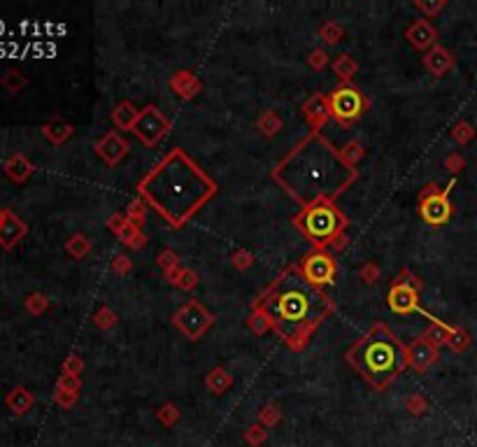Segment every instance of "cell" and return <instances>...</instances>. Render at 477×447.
I'll list each match as a JSON object with an SVG mask.
<instances>
[{
  "label": "cell",
  "mask_w": 477,
  "mask_h": 447,
  "mask_svg": "<svg viewBox=\"0 0 477 447\" xmlns=\"http://www.w3.org/2000/svg\"><path fill=\"white\" fill-rule=\"evenodd\" d=\"M43 306H45V298L40 296V293H33L31 301H28V308H31V312H40V310H43Z\"/></svg>",
  "instance_id": "cell-15"
},
{
  "label": "cell",
  "mask_w": 477,
  "mask_h": 447,
  "mask_svg": "<svg viewBox=\"0 0 477 447\" xmlns=\"http://www.w3.org/2000/svg\"><path fill=\"white\" fill-rule=\"evenodd\" d=\"M422 215H424L426 222L433 224V226L445 224L447 219H449V215H451V205H449L447 196H431V198L424 203Z\"/></svg>",
  "instance_id": "cell-10"
},
{
  "label": "cell",
  "mask_w": 477,
  "mask_h": 447,
  "mask_svg": "<svg viewBox=\"0 0 477 447\" xmlns=\"http://www.w3.org/2000/svg\"><path fill=\"white\" fill-rule=\"evenodd\" d=\"M333 275H336V264H333V259H329L326 254L307 257L305 266H303V277L312 286L333 282Z\"/></svg>",
  "instance_id": "cell-7"
},
{
  "label": "cell",
  "mask_w": 477,
  "mask_h": 447,
  "mask_svg": "<svg viewBox=\"0 0 477 447\" xmlns=\"http://www.w3.org/2000/svg\"><path fill=\"white\" fill-rule=\"evenodd\" d=\"M210 180L180 151L165 158L142 184V193L172 224L184 222L210 196Z\"/></svg>",
  "instance_id": "cell-1"
},
{
  "label": "cell",
  "mask_w": 477,
  "mask_h": 447,
  "mask_svg": "<svg viewBox=\"0 0 477 447\" xmlns=\"http://www.w3.org/2000/svg\"><path fill=\"white\" fill-rule=\"evenodd\" d=\"M284 168H294L300 184L291 193L298 196L303 203L338 193L342 184L349 180L345 163L319 138L307 140L298 154L291 156V161Z\"/></svg>",
  "instance_id": "cell-3"
},
{
  "label": "cell",
  "mask_w": 477,
  "mask_h": 447,
  "mask_svg": "<svg viewBox=\"0 0 477 447\" xmlns=\"http://www.w3.org/2000/svg\"><path fill=\"white\" fill-rule=\"evenodd\" d=\"M23 233H26V224L10 210H0V244L5 249L12 247L23 238Z\"/></svg>",
  "instance_id": "cell-8"
},
{
  "label": "cell",
  "mask_w": 477,
  "mask_h": 447,
  "mask_svg": "<svg viewBox=\"0 0 477 447\" xmlns=\"http://www.w3.org/2000/svg\"><path fill=\"white\" fill-rule=\"evenodd\" d=\"M331 109H333V114H336L338 119L351 122V119H356V117L361 114L363 98H361V94H358L356 89L345 87V89H340V91H336V94H333Z\"/></svg>",
  "instance_id": "cell-6"
},
{
  "label": "cell",
  "mask_w": 477,
  "mask_h": 447,
  "mask_svg": "<svg viewBox=\"0 0 477 447\" xmlns=\"http://www.w3.org/2000/svg\"><path fill=\"white\" fill-rule=\"evenodd\" d=\"M5 173L10 175L12 180L21 182V180H26V177L31 175V163L21 154H14L10 161L5 163Z\"/></svg>",
  "instance_id": "cell-12"
},
{
  "label": "cell",
  "mask_w": 477,
  "mask_h": 447,
  "mask_svg": "<svg viewBox=\"0 0 477 447\" xmlns=\"http://www.w3.org/2000/svg\"><path fill=\"white\" fill-rule=\"evenodd\" d=\"M265 310L284 338H294L324 315L326 303L317 286H312L298 273L289 271L273 286L270 296L265 301Z\"/></svg>",
  "instance_id": "cell-2"
},
{
  "label": "cell",
  "mask_w": 477,
  "mask_h": 447,
  "mask_svg": "<svg viewBox=\"0 0 477 447\" xmlns=\"http://www.w3.org/2000/svg\"><path fill=\"white\" fill-rule=\"evenodd\" d=\"M342 219L336 212V208L331 205H314L309 208L303 217V229L312 240H331L333 235L340 231Z\"/></svg>",
  "instance_id": "cell-5"
},
{
  "label": "cell",
  "mask_w": 477,
  "mask_h": 447,
  "mask_svg": "<svg viewBox=\"0 0 477 447\" xmlns=\"http://www.w3.org/2000/svg\"><path fill=\"white\" fill-rule=\"evenodd\" d=\"M415 303H417V296H415L412 286H407V284L393 286L391 293H389V306L396 310V312H400V315H403V312L412 310Z\"/></svg>",
  "instance_id": "cell-11"
},
{
  "label": "cell",
  "mask_w": 477,
  "mask_h": 447,
  "mask_svg": "<svg viewBox=\"0 0 477 447\" xmlns=\"http://www.w3.org/2000/svg\"><path fill=\"white\" fill-rule=\"evenodd\" d=\"M356 368L371 379L375 387H384L391 382L405 366V350L400 348L396 338H391L387 331L378 328L375 333L366 335L358 343V348L351 354Z\"/></svg>",
  "instance_id": "cell-4"
},
{
  "label": "cell",
  "mask_w": 477,
  "mask_h": 447,
  "mask_svg": "<svg viewBox=\"0 0 477 447\" xmlns=\"http://www.w3.org/2000/svg\"><path fill=\"white\" fill-rule=\"evenodd\" d=\"M7 406H10L16 415H21V412H26L33 406V396H31V392L21 389V387H16V389L7 396Z\"/></svg>",
  "instance_id": "cell-13"
},
{
  "label": "cell",
  "mask_w": 477,
  "mask_h": 447,
  "mask_svg": "<svg viewBox=\"0 0 477 447\" xmlns=\"http://www.w3.org/2000/svg\"><path fill=\"white\" fill-rule=\"evenodd\" d=\"M136 131H138V136L142 140L152 145V142H156L158 138H161V133L165 131V122H163V117L156 112V109H147V112L138 119Z\"/></svg>",
  "instance_id": "cell-9"
},
{
  "label": "cell",
  "mask_w": 477,
  "mask_h": 447,
  "mask_svg": "<svg viewBox=\"0 0 477 447\" xmlns=\"http://www.w3.org/2000/svg\"><path fill=\"white\" fill-rule=\"evenodd\" d=\"M23 84H26V82H23V77L16 70H10V72L3 75V87H7L10 91H19Z\"/></svg>",
  "instance_id": "cell-14"
}]
</instances>
